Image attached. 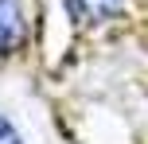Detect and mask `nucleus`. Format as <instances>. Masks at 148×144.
Returning a JSON list of instances; mask_svg holds the SVG:
<instances>
[{
	"label": "nucleus",
	"instance_id": "obj_1",
	"mask_svg": "<svg viewBox=\"0 0 148 144\" xmlns=\"http://www.w3.org/2000/svg\"><path fill=\"white\" fill-rule=\"evenodd\" d=\"M129 0H62V16L78 31H101L125 16Z\"/></svg>",
	"mask_w": 148,
	"mask_h": 144
},
{
	"label": "nucleus",
	"instance_id": "obj_2",
	"mask_svg": "<svg viewBox=\"0 0 148 144\" xmlns=\"http://www.w3.org/2000/svg\"><path fill=\"white\" fill-rule=\"evenodd\" d=\"M27 35H31V23H27L23 0H0V66L23 55Z\"/></svg>",
	"mask_w": 148,
	"mask_h": 144
},
{
	"label": "nucleus",
	"instance_id": "obj_3",
	"mask_svg": "<svg viewBox=\"0 0 148 144\" xmlns=\"http://www.w3.org/2000/svg\"><path fill=\"white\" fill-rule=\"evenodd\" d=\"M0 144H27V140H23V132H20V125H16L4 109H0Z\"/></svg>",
	"mask_w": 148,
	"mask_h": 144
}]
</instances>
